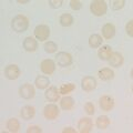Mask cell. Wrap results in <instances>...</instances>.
<instances>
[{
    "label": "cell",
    "instance_id": "7c38bea8",
    "mask_svg": "<svg viewBox=\"0 0 133 133\" xmlns=\"http://www.w3.org/2000/svg\"><path fill=\"white\" fill-rule=\"evenodd\" d=\"M45 99L49 100L50 102H57L60 98V92L58 91L56 87H50V88L45 91Z\"/></svg>",
    "mask_w": 133,
    "mask_h": 133
},
{
    "label": "cell",
    "instance_id": "5b68a950",
    "mask_svg": "<svg viewBox=\"0 0 133 133\" xmlns=\"http://www.w3.org/2000/svg\"><path fill=\"white\" fill-rule=\"evenodd\" d=\"M57 63L60 66H69L72 64V56L68 52H59L56 57Z\"/></svg>",
    "mask_w": 133,
    "mask_h": 133
},
{
    "label": "cell",
    "instance_id": "d6986e66",
    "mask_svg": "<svg viewBox=\"0 0 133 133\" xmlns=\"http://www.w3.org/2000/svg\"><path fill=\"white\" fill-rule=\"evenodd\" d=\"M113 77H114V72L109 68H104V69L99 70V78L103 81L111 80V79H113Z\"/></svg>",
    "mask_w": 133,
    "mask_h": 133
},
{
    "label": "cell",
    "instance_id": "d6a6232c",
    "mask_svg": "<svg viewBox=\"0 0 133 133\" xmlns=\"http://www.w3.org/2000/svg\"><path fill=\"white\" fill-rule=\"evenodd\" d=\"M63 133H66V132H72V133H76V130L74 129H72V128H65L63 131H62Z\"/></svg>",
    "mask_w": 133,
    "mask_h": 133
},
{
    "label": "cell",
    "instance_id": "ac0fdd59",
    "mask_svg": "<svg viewBox=\"0 0 133 133\" xmlns=\"http://www.w3.org/2000/svg\"><path fill=\"white\" fill-rule=\"evenodd\" d=\"M60 107H61V109H63L65 111L71 110L72 108L74 107L73 98H71V97H63L61 99V101H60Z\"/></svg>",
    "mask_w": 133,
    "mask_h": 133
},
{
    "label": "cell",
    "instance_id": "836d02e7",
    "mask_svg": "<svg viewBox=\"0 0 133 133\" xmlns=\"http://www.w3.org/2000/svg\"><path fill=\"white\" fill-rule=\"evenodd\" d=\"M19 3H28L29 2V0H26V1H18Z\"/></svg>",
    "mask_w": 133,
    "mask_h": 133
},
{
    "label": "cell",
    "instance_id": "2e32d148",
    "mask_svg": "<svg viewBox=\"0 0 133 133\" xmlns=\"http://www.w3.org/2000/svg\"><path fill=\"white\" fill-rule=\"evenodd\" d=\"M23 48L29 52H33L38 48V42H37V40L31 38V37H27L23 41Z\"/></svg>",
    "mask_w": 133,
    "mask_h": 133
},
{
    "label": "cell",
    "instance_id": "484cf974",
    "mask_svg": "<svg viewBox=\"0 0 133 133\" xmlns=\"http://www.w3.org/2000/svg\"><path fill=\"white\" fill-rule=\"evenodd\" d=\"M44 51L47 52V53H53V52H56L57 51V44L55 42H52V41H48V42H45L44 43Z\"/></svg>",
    "mask_w": 133,
    "mask_h": 133
},
{
    "label": "cell",
    "instance_id": "4dcf8cb0",
    "mask_svg": "<svg viewBox=\"0 0 133 133\" xmlns=\"http://www.w3.org/2000/svg\"><path fill=\"white\" fill-rule=\"evenodd\" d=\"M62 3H63L62 0H49V5L52 8H60Z\"/></svg>",
    "mask_w": 133,
    "mask_h": 133
},
{
    "label": "cell",
    "instance_id": "277c9868",
    "mask_svg": "<svg viewBox=\"0 0 133 133\" xmlns=\"http://www.w3.org/2000/svg\"><path fill=\"white\" fill-rule=\"evenodd\" d=\"M43 115L47 120H55L59 116V108L56 104H48L43 109Z\"/></svg>",
    "mask_w": 133,
    "mask_h": 133
},
{
    "label": "cell",
    "instance_id": "7402d4cb",
    "mask_svg": "<svg viewBox=\"0 0 133 133\" xmlns=\"http://www.w3.org/2000/svg\"><path fill=\"white\" fill-rule=\"evenodd\" d=\"M7 129H8V131L9 132H18L19 131V129H20V122L18 121L17 119H9L8 120V122H7Z\"/></svg>",
    "mask_w": 133,
    "mask_h": 133
},
{
    "label": "cell",
    "instance_id": "e0dca14e",
    "mask_svg": "<svg viewBox=\"0 0 133 133\" xmlns=\"http://www.w3.org/2000/svg\"><path fill=\"white\" fill-rule=\"evenodd\" d=\"M111 55H112V48L110 45H103L98 51V56L101 60H109Z\"/></svg>",
    "mask_w": 133,
    "mask_h": 133
},
{
    "label": "cell",
    "instance_id": "9c48e42d",
    "mask_svg": "<svg viewBox=\"0 0 133 133\" xmlns=\"http://www.w3.org/2000/svg\"><path fill=\"white\" fill-rule=\"evenodd\" d=\"M99 104L103 111H111L114 107V100H113V98L109 97V95H103V97L100 99Z\"/></svg>",
    "mask_w": 133,
    "mask_h": 133
},
{
    "label": "cell",
    "instance_id": "44dd1931",
    "mask_svg": "<svg viewBox=\"0 0 133 133\" xmlns=\"http://www.w3.org/2000/svg\"><path fill=\"white\" fill-rule=\"evenodd\" d=\"M110 123H111V121L107 115L99 116L98 120H97V127L100 129V130H105V129L110 125Z\"/></svg>",
    "mask_w": 133,
    "mask_h": 133
},
{
    "label": "cell",
    "instance_id": "ffe728a7",
    "mask_svg": "<svg viewBox=\"0 0 133 133\" xmlns=\"http://www.w3.org/2000/svg\"><path fill=\"white\" fill-rule=\"evenodd\" d=\"M35 84L36 87L38 89L40 90H42V89H45V88H48L49 84H50V81H49V79L47 77H43V76H39L38 78L36 79V81H35Z\"/></svg>",
    "mask_w": 133,
    "mask_h": 133
},
{
    "label": "cell",
    "instance_id": "6da1fadb",
    "mask_svg": "<svg viewBox=\"0 0 133 133\" xmlns=\"http://www.w3.org/2000/svg\"><path fill=\"white\" fill-rule=\"evenodd\" d=\"M11 27L14 29V31L16 32H24L29 27V21L27 19V17H24L22 15H18L12 19Z\"/></svg>",
    "mask_w": 133,
    "mask_h": 133
},
{
    "label": "cell",
    "instance_id": "3957f363",
    "mask_svg": "<svg viewBox=\"0 0 133 133\" xmlns=\"http://www.w3.org/2000/svg\"><path fill=\"white\" fill-rule=\"evenodd\" d=\"M50 36V28L45 24H40L35 29V37L40 41H44Z\"/></svg>",
    "mask_w": 133,
    "mask_h": 133
},
{
    "label": "cell",
    "instance_id": "4fadbf2b",
    "mask_svg": "<svg viewBox=\"0 0 133 133\" xmlns=\"http://www.w3.org/2000/svg\"><path fill=\"white\" fill-rule=\"evenodd\" d=\"M109 64L111 66H115V68H119L120 65H122L123 64V57L121 53L112 52V55L109 59Z\"/></svg>",
    "mask_w": 133,
    "mask_h": 133
},
{
    "label": "cell",
    "instance_id": "9a60e30c",
    "mask_svg": "<svg viewBox=\"0 0 133 133\" xmlns=\"http://www.w3.org/2000/svg\"><path fill=\"white\" fill-rule=\"evenodd\" d=\"M102 35L105 39H112L115 35V28L112 23H105L102 27Z\"/></svg>",
    "mask_w": 133,
    "mask_h": 133
},
{
    "label": "cell",
    "instance_id": "83f0119b",
    "mask_svg": "<svg viewBox=\"0 0 133 133\" xmlns=\"http://www.w3.org/2000/svg\"><path fill=\"white\" fill-rule=\"evenodd\" d=\"M84 110H85V112L89 115H92V114H94V112H95V108L93 105V103L87 102L85 104H84Z\"/></svg>",
    "mask_w": 133,
    "mask_h": 133
},
{
    "label": "cell",
    "instance_id": "52a82bcc",
    "mask_svg": "<svg viewBox=\"0 0 133 133\" xmlns=\"http://www.w3.org/2000/svg\"><path fill=\"white\" fill-rule=\"evenodd\" d=\"M5 76L9 80H16L20 76V69L16 64H9L5 69Z\"/></svg>",
    "mask_w": 133,
    "mask_h": 133
},
{
    "label": "cell",
    "instance_id": "f1b7e54d",
    "mask_svg": "<svg viewBox=\"0 0 133 133\" xmlns=\"http://www.w3.org/2000/svg\"><path fill=\"white\" fill-rule=\"evenodd\" d=\"M27 132L28 133H41L42 132V129L38 125H31L27 129Z\"/></svg>",
    "mask_w": 133,
    "mask_h": 133
},
{
    "label": "cell",
    "instance_id": "8fae6325",
    "mask_svg": "<svg viewBox=\"0 0 133 133\" xmlns=\"http://www.w3.org/2000/svg\"><path fill=\"white\" fill-rule=\"evenodd\" d=\"M40 66H41V71H42L44 74H52L56 70V63L51 59L43 60L41 62Z\"/></svg>",
    "mask_w": 133,
    "mask_h": 133
},
{
    "label": "cell",
    "instance_id": "d4e9b609",
    "mask_svg": "<svg viewBox=\"0 0 133 133\" xmlns=\"http://www.w3.org/2000/svg\"><path fill=\"white\" fill-rule=\"evenodd\" d=\"M74 89H76V85H74L73 83H65V84H62L60 87L59 92H60V94H66V93L72 92Z\"/></svg>",
    "mask_w": 133,
    "mask_h": 133
},
{
    "label": "cell",
    "instance_id": "30bf717a",
    "mask_svg": "<svg viewBox=\"0 0 133 133\" xmlns=\"http://www.w3.org/2000/svg\"><path fill=\"white\" fill-rule=\"evenodd\" d=\"M81 87L84 91L90 92V91L95 89V87H97V81H95V79L93 77H84L81 81Z\"/></svg>",
    "mask_w": 133,
    "mask_h": 133
},
{
    "label": "cell",
    "instance_id": "7a4b0ae2",
    "mask_svg": "<svg viewBox=\"0 0 133 133\" xmlns=\"http://www.w3.org/2000/svg\"><path fill=\"white\" fill-rule=\"evenodd\" d=\"M107 9H108V6H107L105 1H103V0H94L90 5L91 12H92L94 16H98V17L105 15Z\"/></svg>",
    "mask_w": 133,
    "mask_h": 133
},
{
    "label": "cell",
    "instance_id": "603a6c76",
    "mask_svg": "<svg viewBox=\"0 0 133 133\" xmlns=\"http://www.w3.org/2000/svg\"><path fill=\"white\" fill-rule=\"evenodd\" d=\"M102 38L100 35H97V33H94V35L90 36L89 38V44L91 48H99L100 45L102 44Z\"/></svg>",
    "mask_w": 133,
    "mask_h": 133
},
{
    "label": "cell",
    "instance_id": "1f68e13d",
    "mask_svg": "<svg viewBox=\"0 0 133 133\" xmlns=\"http://www.w3.org/2000/svg\"><path fill=\"white\" fill-rule=\"evenodd\" d=\"M127 32H128V35L132 37L133 36V21L131 20V21H129L128 24H127Z\"/></svg>",
    "mask_w": 133,
    "mask_h": 133
},
{
    "label": "cell",
    "instance_id": "8992f818",
    "mask_svg": "<svg viewBox=\"0 0 133 133\" xmlns=\"http://www.w3.org/2000/svg\"><path fill=\"white\" fill-rule=\"evenodd\" d=\"M20 95L26 99V100H29V99H32L33 97H35V88H33L32 84H29V83H24V84H22L21 87H20Z\"/></svg>",
    "mask_w": 133,
    "mask_h": 133
},
{
    "label": "cell",
    "instance_id": "cb8c5ba5",
    "mask_svg": "<svg viewBox=\"0 0 133 133\" xmlns=\"http://www.w3.org/2000/svg\"><path fill=\"white\" fill-rule=\"evenodd\" d=\"M60 23L63 27H69L73 23V18L70 14H63L60 17Z\"/></svg>",
    "mask_w": 133,
    "mask_h": 133
},
{
    "label": "cell",
    "instance_id": "f546056e",
    "mask_svg": "<svg viewBox=\"0 0 133 133\" xmlns=\"http://www.w3.org/2000/svg\"><path fill=\"white\" fill-rule=\"evenodd\" d=\"M70 7H71L73 10H79V9H81L82 5L78 0H71V1H70Z\"/></svg>",
    "mask_w": 133,
    "mask_h": 133
},
{
    "label": "cell",
    "instance_id": "5bb4252c",
    "mask_svg": "<svg viewBox=\"0 0 133 133\" xmlns=\"http://www.w3.org/2000/svg\"><path fill=\"white\" fill-rule=\"evenodd\" d=\"M20 114H21V118L23 120H31L33 116L36 114V109L35 107H31V105H26L23 107L21 109V112H20Z\"/></svg>",
    "mask_w": 133,
    "mask_h": 133
},
{
    "label": "cell",
    "instance_id": "ba28073f",
    "mask_svg": "<svg viewBox=\"0 0 133 133\" xmlns=\"http://www.w3.org/2000/svg\"><path fill=\"white\" fill-rule=\"evenodd\" d=\"M92 127H93V123L90 118H83L78 123V129L81 133H89L92 130Z\"/></svg>",
    "mask_w": 133,
    "mask_h": 133
},
{
    "label": "cell",
    "instance_id": "4316f807",
    "mask_svg": "<svg viewBox=\"0 0 133 133\" xmlns=\"http://www.w3.org/2000/svg\"><path fill=\"white\" fill-rule=\"evenodd\" d=\"M112 8L114 10H119V9H122L125 5V1L124 0H115V1H112Z\"/></svg>",
    "mask_w": 133,
    "mask_h": 133
}]
</instances>
